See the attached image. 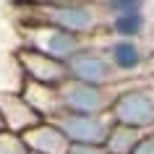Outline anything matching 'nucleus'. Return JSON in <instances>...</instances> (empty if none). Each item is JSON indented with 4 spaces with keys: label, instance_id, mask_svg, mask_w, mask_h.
<instances>
[{
    "label": "nucleus",
    "instance_id": "423d86ee",
    "mask_svg": "<svg viewBox=\"0 0 154 154\" xmlns=\"http://www.w3.org/2000/svg\"><path fill=\"white\" fill-rule=\"evenodd\" d=\"M52 120L63 128L71 144H102L112 125L110 112H71L63 110Z\"/></svg>",
    "mask_w": 154,
    "mask_h": 154
},
{
    "label": "nucleus",
    "instance_id": "9b49d317",
    "mask_svg": "<svg viewBox=\"0 0 154 154\" xmlns=\"http://www.w3.org/2000/svg\"><path fill=\"white\" fill-rule=\"evenodd\" d=\"M102 50H105V55L110 57V63L115 65V71L120 76H131V73L141 71L144 57H146L138 39H128V37H112Z\"/></svg>",
    "mask_w": 154,
    "mask_h": 154
},
{
    "label": "nucleus",
    "instance_id": "20e7f679",
    "mask_svg": "<svg viewBox=\"0 0 154 154\" xmlns=\"http://www.w3.org/2000/svg\"><path fill=\"white\" fill-rule=\"evenodd\" d=\"M65 71L68 79H79L86 84H99V86H118L120 84V73L115 71V65L110 63V57L105 55V50L84 45L73 57L65 60Z\"/></svg>",
    "mask_w": 154,
    "mask_h": 154
},
{
    "label": "nucleus",
    "instance_id": "6e6552de",
    "mask_svg": "<svg viewBox=\"0 0 154 154\" xmlns=\"http://www.w3.org/2000/svg\"><path fill=\"white\" fill-rule=\"evenodd\" d=\"M21 136H24V141H26V146H29L32 154H65L68 146H71L68 136L63 133V128H60L52 118L37 120L34 125H29Z\"/></svg>",
    "mask_w": 154,
    "mask_h": 154
},
{
    "label": "nucleus",
    "instance_id": "0eeeda50",
    "mask_svg": "<svg viewBox=\"0 0 154 154\" xmlns=\"http://www.w3.org/2000/svg\"><path fill=\"white\" fill-rule=\"evenodd\" d=\"M13 60H16V68L21 73V79L52 84V86H60L68 79V71H65L63 60L50 57V55H45V52H39L34 47H26V45H18L16 47Z\"/></svg>",
    "mask_w": 154,
    "mask_h": 154
},
{
    "label": "nucleus",
    "instance_id": "39448f33",
    "mask_svg": "<svg viewBox=\"0 0 154 154\" xmlns=\"http://www.w3.org/2000/svg\"><path fill=\"white\" fill-rule=\"evenodd\" d=\"M57 89H60V99H63V110L110 112L115 91L120 86H99V84H86V81H79V79H65Z\"/></svg>",
    "mask_w": 154,
    "mask_h": 154
},
{
    "label": "nucleus",
    "instance_id": "4468645a",
    "mask_svg": "<svg viewBox=\"0 0 154 154\" xmlns=\"http://www.w3.org/2000/svg\"><path fill=\"white\" fill-rule=\"evenodd\" d=\"M0 154H32V152H29V146H26L21 133L0 128Z\"/></svg>",
    "mask_w": 154,
    "mask_h": 154
},
{
    "label": "nucleus",
    "instance_id": "dca6fc26",
    "mask_svg": "<svg viewBox=\"0 0 154 154\" xmlns=\"http://www.w3.org/2000/svg\"><path fill=\"white\" fill-rule=\"evenodd\" d=\"M131 154H154V128L152 131H144V136L138 138V144L133 146Z\"/></svg>",
    "mask_w": 154,
    "mask_h": 154
},
{
    "label": "nucleus",
    "instance_id": "9d476101",
    "mask_svg": "<svg viewBox=\"0 0 154 154\" xmlns=\"http://www.w3.org/2000/svg\"><path fill=\"white\" fill-rule=\"evenodd\" d=\"M0 115H3V125L16 133H24L29 125L42 120L21 91H0Z\"/></svg>",
    "mask_w": 154,
    "mask_h": 154
},
{
    "label": "nucleus",
    "instance_id": "2eb2a0df",
    "mask_svg": "<svg viewBox=\"0 0 154 154\" xmlns=\"http://www.w3.org/2000/svg\"><path fill=\"white\" fill-rule=\"evenodd\" d=\"M99 5H102V11H105V16H118V13L144 11L146 0H99Z\"/></svg>",
    "mask_w": 154,
    "mask_h": 154
},
{
    "label": "nucleus",
    "instance_id": "f3484780",
    "mask_svg": "<svg viewBox=\"0 0 154 154\" xmlns=\"http://www.w3.org/2000/svg\"><path fill=\"white\" fill-rule=\"evenodd\" d=\"M65 154H107L102 144H71Z\"/></svg>",
    "mask_w": 154,
    "mask_h": 154
},
{
    "label": "nucleus",
    "instance_id": "f257e3e1",
    "mask_svg": "<svg viewBox=\"0 0 154 154\" xmlns=\"http://www.w3.org/2000/svg\"><path fill=\"white\" fill-rule=\"evenodd\" d=\"M16 24H47L65 32L94 37L105 29V11L99 0H52V3H26L11 5Z\"/></svg>",
    "mask_w": 154,
    "mask_h": 154
},
{
    "label": "nucleus",
    "instance_id": "1a4fd4ad",
    "mask_svg": "<svg viewBox=\"0 0 154 154\" xmlns=\"http://www.w3.org/2000/svg\"><path fill=\"white\" fill-rule=\"evenodd\" d=\"M18 91L24 94V99L34 107V112L39 118H55L57 112H63V99H60V89L52 84L32 81V79H21Z\"/></svg>",
    "mask_w": 154,
    "mask_h": 154
},
{
    "label": "nucleus",
    "instance_id": "f03ea898",
    "mask_svg": "<svg viewBox=\"0 0 154 154\" xmlns=\"http://www.w3.org/2000/svg\"><path fill=\"white\" fill-rule=\"evenodd\" d=\"M16 32H18V45L34 47L50 57L63 60V63L86 45V37L47 24H16Z\"/></svg>",
    "mask_w": 154,
    "mask_h": 154
},
{
    "label": "nucleus",
    "instance_id": "6ab92c4d",
    "mask_svg": "<svg viewBox=\"0 0 154 154\" xmlns=\"http://www.w3.org/2000/svg\"><path fill=\"white\" fill-rule=\"evenodd\" d=\"M0 128H5V125H3V115H0Z\"/></svg>",
    "mask_w": 154,
    "mask_h": 154
},
{
    "label": "nucleus",
    "instance_id": "f8f14e48",
    "mask_svg": "<svg viewBox=\"0 0 154 154\" xmlns=\"http://www.w3.org/2000/svg\"><path fill=\"white\" fill-rule=\"evenodd\" d=\"M105 29L110 37H128L138 39L146 32V13L144 11H133V13H118V16H107Z\"/></svg>",
    "mask_w": 154,
    "mask_h": 154
},
{
    "label": "nucleus",
    "instance_id": "7ed1b4c3",
    "mask_svg": "<svg viewBox=\"0 0 154 154\" xmlns=\"http://www.w3.org/2000/svg\"><path fill=\"white\" fill-rule=\"evenodd\" d=\"M112 123L133 125L138 131L154 128V89L146 86H125L115 91V99L110 105Z\"/></svg>",
    "mask_w": 154,
    "mask_h": 154
},
{
    "label": "nucleus",
    "instance_id": "ddd939ff",
    "mask_svg": "<svg viewBox=\"0 0 154 154\" xmlns=\"http://www.w3.org/2000/svg\"><path fill=\"white\" fill-rule=\"evenodd\" d=\"M141 136H144V131L133 128V125L112 123L110 131H107V136H105V141H102V146H105L107 154H131Z\"/></svg>",
    "mask_w": 154,
    "mask_h": 154
},
{
    "label": "nucleus",
    "instance_id": "a211bd4d",
    "mask_svg": "<svg viewBox=\"0 0 154 154\" xmlns=\"http://www.w3.org/2000/svg\"><path fill=\"white\" fill-rule=\"evenodd\" d=\"M11 5H26V3H52V0H8Z\"/></svg>",
    "mask_w": 154,
    "mask_h": 154
}]
</instances>
